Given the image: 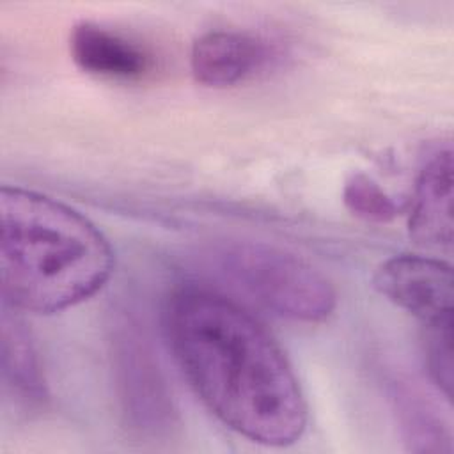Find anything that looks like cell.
<instances>
[{
	"instance_id": "5",
	"label": "cell",
	"mask_w": 454,
	"mask_h": 454,
	"mask_svg": "<svg viewBox=\"0 0 454 454\" xmlns=\"http://www.w3.org/2000/svg\"><path fill=\"white\" fill-rule=\"evenodd\" d=\"M410 236L431 250L452 247V151L438 149L417 177L408 220Z\"/></svg>"
},
{
	"instance_id": "3",
	"label": "cell",
	"mask_w": 454,
	"mask_h": 454,
	"mask_svg": "<svg viewBox=\"0 0 454 454\" xmlns=\"http://www.w3.org/2000/svg\"><path fill=\"white\" fill-rule=\"evenodd\" d=\"M220 273L278 317L319 323L335 309L332 282L300 255L259 241H234L215 254Z\"/></svg>"
},
{
	"instance_id": "10",
	"label": "cell",
	"mask_w": 454,
	"mask_h": 454,
	"mask_svg": "<svg viewBox=\"0 0 454 454\" xmlns=\"http://www.w3.org/2000/svg\"><path fill=\"white\" fill-rule=\"evenodd\" d=\"M401 411L408 440L419 443L415 450H442V442H449L447 429L420 399H404Z\"/></svg>"
},
{
	"instance_id": "7",
	"label": "cell",
	"mask_w": 454,
	"mask_h": 454,
	"mask_svg": "<svg viewBox=\"0 0 454 454\" xmlns=\"http://www.w3.org/2000/svg\"><path fill=\"white\" fill-rule=\"evenodd\" d=\"M69 51L80 69L105 78L135 80L151 67L149 55L137 43L90 21L73 27Z\"/></svg>"
},
{
	"instance_id": "4",
	"label": "cell",
	"mask_w": 454,
	"mask_h": 454,
	"mask_svg": "<svg viewBox=\"0 0 454 454\" xmlns=\"http://www.w3.org/2000/svg\"><path fill=\"white\" fill-rule=\"evenodd\" d=\"M372 284L380 294L415 316L426 328H452L454 278L449 262L399 254L376 268Z\"/></svg>"
},
{
	"instance_id": "9",
	"label": "cell",
	"mask_w": 454,
	"mask_h": 454,
	"mask_svg": "<svg viewBox=\"0 0 454 454\" xmlns=\"http://www.w3.org/2000/svg\"><path fill=\"white\" fill-rule=\"evenodd\" d=\"M346 207L358 218L372 223H388L397 215L395 202L365 174H353L342 190Z\"/></svg>"
},
{
	"instance_id": "6",
	"label": "cell",
	"mask_w": 454,
	"mask_h": 454,
	"mask_svg": "<svg viewBox=\"0 0 454 454\" xmlns=\"http://www.w3.org/2000/svg\"><path fill=\"white\" fill-rule=\"evenodd\" d=\"M268 57V44L252 34L211 30L195 39L190 67L206 87H231L261 69Z\"/></svg>"
},
{
	"instance_id": "8",
	"label": "cell",
	"mask_w": 454,
	"mask_h": 454,
	"mask_svg": "<svg viewBox=\"0 0 454 454\" xmlns=\"http://www.w3.org/2000/svg\"><path fill=\"white\" fill-rule=\"evenodd\" d=\"M2 374L5 387L21 403L39 406L46 399V383L30 333L9 310L2 314Z\"/></svg>"
},
{
	"instance_id": "2",
	"label": "cell",
	"mask_w": 454,
	"mask_h": 454,
	"mask_svg": "<svg viewBox=\"0 0 454 454\" xmlns=\"http://www.w3.org/2000/svg\"><path fill=\"white\" fill-rule=\"evenodd\" d=\"M114 250L80 211L20 186L0 190L4 305L55 314L96 294L110 278Z\"/></svg>"
},
{
	"instance_id": "11",
	"label": "cell",
	"mask_w": 454,
	"mask_h": 454,
	"mask_svg": "<svg viewBox=\"0 0 454 454\" xmlns=\"http://www.w3.org/2000/svg\"><path fill=\"white\" fill-rule=\"evenodd\" d=\"M426 364L433 381L445 394L452 395V328H427Z\"/></svg>"
},
{
	"instance_id": "1",
	"label": "cell",
	"mask_w": 454,
	"mask_h": 454,
	"mask_svg": "<svg viewBox=\"0 0 454 454\" xmlns=\"http://www.w3.org/2000/svg\"><path fill=\"white\" fill-rule=\"evenodd\" d=\"M172 353L190 387L229 429L286 447L307 427V403L273 335L236 301L202 287L172 294L165 312Z\"/></svg>"
}]
</instances>
